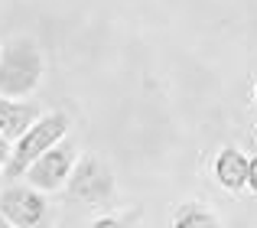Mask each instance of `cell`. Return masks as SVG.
Here are the masks:
<instances>
[{
    "mask_svg": "<svg viewBox=\"0 0 257 228\" xmlns=\"http://www.w3.org/2000/svg\"><path fill=\"white\" fill-rule=\"evenodd\" d=\"M43 49L30 36H10L0 46V95L4 98H26L36 95L43 85Z\"/></svg>",
    "mask_w": 257,
    "mask_h": 228,
    "instance_id": "6da1fadb",
    "label": "cell"
},
{
    "mask_svg": "<svg viewBox=\"0 0 257 228\" xmlns=\"http://www.w3.org/2000/svg\"><path fill=\"white\" fill-rule=\"evenodd\" d=\"M62 137H69V114L65 111H43L10 147V160L4 163V179H23L26 166L39 160L49 147H56Z\"/></svg>",
    "mask_w": 257,
    "mask_h": 228,
    "instance_id": "7a4b0ae2",
    "label": "cell"
},
{
    "mask_svg": "<svg viewBox=\"0 0 257 228\" xmlns=\"http://www.w3.org/2000/svg\"><path fill=\"white\" fill-rule=\"evenodd\" d=\"M72 202H85V205H111L117 196V179L114 170L101 153H78L75 170H72L69 183H65Z\"/></svg>",
    "mask_w": 257,
    "mask_h": 228,
    "instance_id": "3957f363",
    "label": "cell"
},
{
    "mask_svg": "<svg viewBox=\"0 0 257 228\" xmlns=\"http://www.w3.org/2000/svg\"><path fill=\"white\" fill-rule=\"evenodd\" d=\"M0 215L13 228H52L56 209L49 192H39L30 183H10L0 189Z\"/></svg>",
    "mask_w": 257,
    "mask_h": 228,
    "instance_id": "277c9868",
    "label": "cell"
},
{
    "mask_svg": "<svg viewBox=\"0 0 257 228\" xmlns=\"http://www.w3.org/2000/svg\"><path fill=\"white\" fill-rule=\"evenodd\" d=\"M78 153H82V150H78L75 140H72V137H62L56 147H49V150H46L39 160H33V163L26 166L23 179L30 186H36L39 192H59V189H65L72 170H75Z\"/></svg>",
    "mask_w": 257,
    "mask_h": 228,
    "instance_id": "5b68a950",
    "label": "cell"
},
{
    "mask_svg": "<svg viewBox=\"0 0 257 228\" xmlns=\"http://www.w3.org/2000/svg\"><path fill=\"white\" fill-rule=\"evenodd\" d=\"M247 160L251 157H244L238 147H221L218 150L212 173L225 192H244L247 189Z\"/></svg>",
    "mask_w": 257,
    "mask_h": 228,
    "instance_id": "8992f818",
    "label": "cell"
},
{
    "mask_svg": "<svg viewBox=\"0 0 257 228\" xmlns=\"http://www.w3.org/2000/svg\"><path fill=\"white\" fill-rule=\"evenodd\" d=\"M39 114H43V108H39L36 101H30V98L20 101V98H4L0 95V134L13 144Z\"/></svg>",
    "mask_w": 257,
    "mask_h": 228,
    "instance_id": "52a82bcc",
    "label": "cell"
},
{
    "mask_svg": "<svg viewBox=\"0 0 257 228\" xmlns=\"http://www.w3.org/2000/svg\"><path fill=\"white\" fill-rule=\"evenodd\" d=\"M170 228H221V218L215 215V209H212V205L195 202V199H192V202L176 205Z\"/></svg>",
    "mask_w": 257,
    "mask_h": 228,
    "instance_id": "ba28073f",
    "label": "cell"
},
{
    "mask_svg": "<svg viewBox=\"0 0 257 228\" xmlns=\"http://www.w3.org/2000/svg\"><path fill=\"white\" fill-rule=\"evenodd\" d=\"M137 218H140V209L127 212V215H98L91 222V228H134Z\"/></svg>",
    "mask_w": 257,
    "mask_h": 228,
    "instance_id": "9c48e42d",
    "label": "cell"
},
{
    "mask_svg": "<svg viewBox=\"0 0 257 228\" xmlns=\"http://www.w3.org/2000/svg\"><path fill=\"white\" fill-rule=\"evenodd\" d=\"M247 192L257 196V157L247 160Z\"/></svg>",
    "mask_w": 257,
    "mask_h": 228,
    "instance_id": "30bf717a",
    "label": "cell"
},
{
    "mask_svg": "<svg viewBox=\"0 0 257 228\" xmlns=\"http://www.w3.org/2000/svg\"><path fill=\"white\" fill-rule=\"evenodd\" d=\"M10 147H13V144L4 137V134H0V166H4L7 160H10Z\"/></svg>",
    "mask_w": 257,
    "mask_h": 228,
    "instance_id": "8fae6325",
    "label": "cell"
},
{
    "mask_svg": "<svg viewBox=\"0 0 257 228\" xmlns=\"http://www.w3.org/2000/svg\"><path fill=\"white\" fill-rule=\"evenodd\" d=\"M0 228H13V225H10V222H7V218H4V215H0Z\"/></svg>",
    "mask_w": 257,
    "mask_h": 228,
    "instance_id": "7c38bea8",
    "label": "cell"
},
{
    "mask_svg": "<svg viewBox=\"0 0 257 228\" xmlns=\"http://www.w3.org/2000/svg\"><path fill=\"white\" fill-rule=\"evenodd\" d=\"M4 183H7V179H4V166H0V189H4Z\"/></svg>",
    "mask_w": 257,
    "mask_h": 228,
    "instance_id": "4fadbf2b",
    "label": "cell"
},
{
    "mask_svg": "<svg viewBox=\"0 0 257 228\" xmlns=\"http://www.w3.org/2000/svg\"><path fill=\"white\" fill-rule=\"evenodd\" d=\"M254 104H257V85H254Z\"/></svg>",
    "mask_w": 257,
    "mask_h": 228,
    "instance_id": "5bb4252c",
    "label": "cell"
}]
</instances>
